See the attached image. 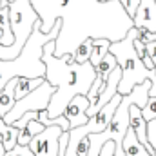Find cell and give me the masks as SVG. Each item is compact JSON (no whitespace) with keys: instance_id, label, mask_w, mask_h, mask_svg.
<instances>
[{"instance_id":"cell-6","label":"cell","mask_w":156,"mask_h":156,"mask_svg":"<svg viewBox=\"0 0 156 156\" xmlns=\"http://www.w3.org/2000/svg\"><path fill=\"white\" fill-rule=\"evenodd\" d=\"M62 133H64V129L58 123L44 127L38 134L29 142V147L35 153V156H60V153H58V140H60Z\"/></svg>"},{"instance_id":"cell-26","label":"cell","mask_w":156,"mask_h":156,"mask_svg":"<svg viewBox=\"0 0 156 156\" xmlns=\"http://www.w3.org/2000/svg\"><path fill=\"white\" fill-rule=\"evenodd\" d=\"M98 156H115V142H113V140L105 142V144L102 145L100 154H98Z\"/></svg>"},{"instance_id":"cell-21","label":"cell","mask_w":156,"mask_h":156,"mask_svg":"<svg viewBox=\"0 0 156 156\" xmlns=\"http://www.w3.org/2000/svg\"><path fill=\"white\" fill-rule=\"evenodd\" d=\"M102 83H104V80H102L100 76L94 78V82H93V85H91V89H89V93H87V98H89V104H91V105L96 102V98H98V93H100V87H102Z\"/></svg>"},{"instance_id":"cell-4","label":"cell","mask_w":156,"mask_h":156,"mask_svg":"<svg viewBox=\"0 0 156 156\" xmlns=\"http://www.w3.org/2000/svg\"><path fill=\"white\" fill-rule=\"evenodd\" d=\"M138 37V27H131L129 33L123 37L122 40L111 42L109 51L115 55L118 66L122 67V78L118 82V93L129 94L133 91L134 85L151 80L153 87L149 91V96H156V71L145 67L144 60L138 56L136 49H134V38Z\"/></svg>"},{"instance_id":"cell-24","label":"cell","mask_w":156,"mask_h":156,"mask_svg":"<svg viewBox=\"0 0 156 156\" xmlns=\"http://www.w3.org/2000/svg\"><path fill=\"white\" fill-rule=\"evenodd\" d=\"M147 136H149V142H151V145L156 153V118L147 122Z\"/></svg>"},{"instance_id":"cell-31","label":"cell","mask_w":156,"mask_h":156,"mask_svg":"<svg viewBox=\"0 0 156 156\" xmlns=\"http://www.w3.org/2000/svg\"><path fill=\"white\" fill-rule=\"evenodd\" d=\"M0 5H2V0H0Z\"/></svg>"},{"instance_id":"cell-10","label":"cell","mask_w":156,"mask_h":156,"mask_svg":"<svg viewBox=\"0 0 156 156\" xmlns=\"http://www.w3.org/2000/svg\"><path fill=\"white\" fill-rule=\"evenodd\" d=\"M133 22L134 27H147L149 31L156 33V0H142Z\"/></svg>"},{"instance_id":"cell-16","label":"cell","mask_w":156,"mask_h":156,"mask_svg":"<svg viewBox=\"0 0 156 156\" xmlns=\"http://www.w3.org/2000/svg\"><path fill=\"white\" fill-rule=\"evenodd\" d=\"M109 45H111V40L107 38H93V49H91V58H89V62L96 67L100 62H102V58L109 53Z\"/></svg>"},{"instance_id":"cell-34","label":"cell","mask_w":156,"mask_h":156,"mask_svg":"<svg viewBox=\"0 0 156 156\" xmlns=\"http://www.w3.org/2000/svg\"><path fill=\"white\" fill-rule=\"evenodd\" d=\"M9 2H11V0H9Z\"/></svg>"},{"instance_id":"cell-17","label":"cell","mask_w":156,"mask_h":156,"mask_svg":"<svg viewBox=\"0 0 156 156\" xmlns=\"http://www.w3.org/2000/svg\"><path fill=\"white\" fill-rule=\"evenodd\" d=\"M116 66H118L116 58H115V55L109 51V53H107V55L102 58V62H100V64L94 67V69H96V76H100L104 82H105V80H107V76L113 73V69H115Z\"/></svg>"},{"instance_id":"cell-22","label":"cell","mask_w":156,"mask_h":156,"mask_svg":"<svg viewBox=\"0 0 156 156\" xmlns=\"http://www.w3.org/2000/svg\"><path fill=\"white\" fill-rule=\"evenodd\" d=\"M140 2H142V0H120V4L123 5V9L127 11V15H129L131 18L136 15V9H138Z\"/></svg>"},{"instance_id":"cell-19","label":"cell","mask_w":156,"mask_h":156,"mask_svg":"<svg viewBox=\"0 0 156 156\" xmlns=\"http://www.w3.org/2000/svg\"><path fill=\"white\" fill-rule=\"evenodd\" d=\"M142 115H144V118L147 122L156 118V96H149L147 98V104L142 107Z\"/></svg>"},{"instance_id":"cell-13","label":"cell","mask_w":156,"mask_h":156,"mask_svg":"<svg viewBox=\"0 0 156 156\" xmlns=\"http://www.w3.org/2000/svg\"><path fill=\"white\" fill-rule=\"evenodd\" d=\"M18 133H20L18 127H15L13 123H5V120L0 118V136L5 151H11L18 144Z\"/></svg>"},{"instance_id":"cell-7","label":"cell","mask_w":156,"mask_h":156,"mask_svg":"<svg viewBox=\"0 0 156 156\" xmlns=\"http://www.w3.org/2000/svg\"><path fill=\"white\" fill-rule=\"evenodd\" d=\"M67 0H31V5L40 16V29L49 33L55 22L60 18Z\"/></svg>"},{"instance_id":"cell-18","label":"cell","mask_w":156,"mask_h":156,"mask_svg":"<svg viewBox=\"0 0 156 156\" xmlns=\"http://www.w3.org/2000/svg\"><path fill=\"white\" fill-rule=\"evenodd\" d=\"M91 49H93V38H85L80 45H78V49L75 51L73 58H75L76 62H89V58H91Z\"/></svg>"},{"instance_id":"cell-8","label":"cell","mask_w":156,"mask_h":156,"mask_svg":"<svg viewBox=\"0 0 156 156\" xmlns=\"http://www.w3.org/2000/svg\"><path fill=\"white\" fill-rule=\"evenodd\" d=\"M89 105H91V104H89L87 94H76V96L67 104V107H66V111H64V116L69 120L71 127L83 125V123L89 120L87 113H85Z\"/></svg>"},{"instance_id":"cell-32","label":"cell","mask_w":156,"mask_h":156,"mask_svg":"<svg viewBox=\"0 0 156 156\" xmlns=\"http://www.w3.org/2000/svg\"><path fill=\"white\" fill-rule=\"evenodd\" d=\"M102 2H105V0H102Z\"/></svg>"},{"instance_id":"cell-30","label":"cell","mask_w":156,"mask_h":156,"mask_svg":"<svg viewBox=\"0 0 156 156\" xmlns=\"http://www.w3.org/2000/svg\"><path fill=\"white\" fill-rule=\"evenodd\" d=\"M5 154V147H4V144H2V136H0V156Z\"/></svg>"},{"instance_id":"cell-35","label":"cell","mask_w":156,"mask_h":156,"mask_svg":"<svg viewBox=\"0 0 156 156\" xmlns=\"http://www.w3.org/2000/svg\"><path fill=\"white\" fill-rule=\"evenodd\" d=\"M0 118H2V116H0Z\"/></svg>"},{"instance_id":"cell-12","label":"cell","mask_w":156,"mask_h":156,"mask_svg":"<svg viewBox=\"0 0 156 156\" xmlns=\"http://www.w3.org/2000/svg\"><path fill=\"white\" fill-rule=\"evenodd\" d=\"M15 83H16V78H11L0 89V116L2 118L11 111V107L16 102V98H15Z\"/></svg>"},{"instance_id":"cell-1","label":"cell","mask_w":156,"mask_h":156,"mask_svg":"<svg viewBox=\"0 0 156 156\" xmlns=\"http://www.w3.org/2000/svg\"><path fill=\"white\" fill-rule=\"evenodd\" d=\"M60 18L62 27L55 38V56L75 55L85 38L122 40L134 27L120 0H67Z\"/></svg>"},{"instance_id":"cell-33","label":"cell","mask_w":156,"mask_h":156,"mask_svg":"<svg viewBox=\"0 0 156 156\" xmlns=\"http://www.w3.org/2000/svg\"><path fill=\"white\" fill-rule=\"evenodd\" d=\"M154 71H156V67H154Z\"/></svg>"},{"instance_id":"cell-5","label":"cell","mask_w":156,"mask_h":156,"mask_svg":"<svg viewBox=\"0 0 156 156\" xmlns=\"http://www.w3.org/2000/svg\"><path fill=\"white\" fill-rule=\"evenodd\" d=\"M56 91V87L53 83H49L47 80H44L38 87H35L31 93H27L26 96H22L20 100L15 102V105L11 107V111L4 116L5 123H13L27 111H42L49 107V100L53 96V93Z\"/></svg>"},{"instance_id":"cell-9","label":"cell","mask_w":156,"mask_h":156,"mask_svg":"<svg viewBox=\"0 0 156 156\" xmlns=\"http://www.w3.org/2000/svg\"><path fill=\"white\" fill-rule=\"evenodd\" d=\"M129 127L134 131V134L138 136V140L147 147V151L151 153L153 156H156L154 149H153V145H151V142H149V136H147V120L144 118L142 115V107L140 105H131V115H129Z\"/></svg>"},{"instance_id":"cell-15","label":"cell","mask_w":156,"mask_h":156,"mask_svg":"<svg viewBox=\"0 0 156 156\" xmlns=\"http://www.w3.org/2000/svg\"><path fill=\"white\" fill-rule=\"evenodd\" d=\"M44 80H45L44 76H38V78L18 76V78H16V83H15V98H16V100H20L22 96H26L27 93H31L35 87H38Z\"/></svg>"},{"instance_id":"cell-11","label":"cell","mask_w":156,"mask_h":156,"mask_svg":"<svg viewBox=\"0 0 156 156\" xmlns=\"http://www.w3.org/2000/svg\"><path fill=\"white\" fill-rule=\"evenodd\" d=\"M123 156H153L147 151V147L138 140V136L131 127L123 136Z\"/></svg>"},{"instance_id":"cell-27","label":"cell","mask_w":156,"mask_h":156,"mask_svg":"<svg viewBox=\"0 0 156 156\" xmlns=\"http://www.w3.org/2000/svg\"><path fill=\"white\" fill-rule=\"evenodd\" d=\"M145 55L154 62V66H156V40L149 42V44H145Z\"/></svg>"},{"instance_id":"cell-20","label":"cell","mask_w":156,"mask_h":156,"mask_svg":"<svg viewBox=\"0 0 156 156\" xmlns=\"http://www.w3.org/2000/svg\"><path fill=\"white\" fill-rule=\"evenodd\" d=\"M4 156H35V153L31 151L29 145H20V144H16L11 151H5Z\"/></svg>"},{"instance_id":"cell-23","label":"cell","mask_w":156,"mask_h":156,"mask_svg":"<svg viewBox=\"0 0 156 156\" xmlns=\"http://www.w3.org/2000/svg\"><path fill=\"white\" fill-rule=\"evenodd\" d=\"M13 31H11V27H4V26H0V44L2 45H11L13 44Z\"/></svg>"},{"instance_id":"cell-14","label":"cell","mask_w":156,"mask_h":156,"mask_svg":"<svg viewBox=\"0 0 156 156\" xmlns=\"http://www.w3.org/2000/svg\"><path fill=\"white\" fill-rule=\"evenodd\" d=\"M44 127H45V125L40 122L38 118L29 120V122L20 129V133H18V144H20V145H29V142L38 134Z\"/></svg>"},{"instance_id":"cell-25","label":"cell","mask_w":156,"mask_h":156,"mask_svg":"<svg viewBox=\"0 0 156 156\" xmlns=\"http://www.w3.org/2000/svg\"><path fill=\"white\" fill-rule=\"evenodd\" d=\"M138 38L142 40L144 44H149V42L156 40V33L149 31L147 27H138Z\"/></svg>"},{"instance_id":"cell-28","label":"cell","mask_w":156,"mask_h":156,"mask_svg":"<svg viewBox=\"0 0 156 156\" xmlns=\"http://www.w3.org/2000/svg\"><path fill=\"white\" fill-rule=\"evenodd\" d=\"M134 49H136V53H138V56H140V58H144V56H145V44L138 38V37L134 38Z\"/></svg>"},{"instance_id":"cell-2","label":"cell","mask_w":156,"mask_h":156,"mask_svg":"<svg viewBox=\"0 0 156 156\" xmlns=\"http://www.w3.org/2000/svg\"><path fill=\"white\" fill-rule=\"evenodd\" d=\"M42 60L45 64V80L56 87L45 109L47 116L55 118L64 115L67 104L76 94L89 93L96 78V69L91 62H76L73 55L55 56V40L44 45Z\"/></svg>"},{"instance_id":"cell-3","label":"cell","mask_w":156,"mask_h":156,"mask_svg":"<svg viewBox=\"0 0 156 156\" xmlns=\"http://www.w3.org/2000/svg\"><path fill=\"white\" fill-rule=\"evenodd\" d=\"M62 27V18H58L55 22V26L51 27L49 33H44L40 29V20L35 24L33 33L29 35L27 42L24 44L22 51L18 56L11 58V60H2L0 58V89L11 80V78L18 76H27V78H45V64L42 60V53H44V45L49 40H55L60 33Z\"/></svg>"},{"instance_id":"cell-29","label":"cell","mask_w":156,"mask_h":156,"mask_svg":"<svg viewBox=\"0 0 156 156\" xmlns=\"http://www.w3.org/2000/svg\"><path fill=\"white\" fill-rule=\"evenodd\" d=\"M142 60H144V64H145V67H149V69H154V67H156V66H154V62H153V60H151V58H149L147 55H145V56H144Z\"/></svg>"}]
</instances>
